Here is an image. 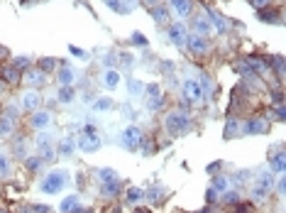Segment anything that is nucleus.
<instances>
[{"mask_svg": "<svg viewBox=\"0 0 286 213\" xmlns=\"http://www.w3.org/2000/svg\"><path fill=\"white\" fill-rule=\"evenodd\" d=\"M61 184H64V174L59 172V174H49V177L44 179V186H42V189L52 194V191H59V189H61Z\"/></svg>", "mask_w": 286, "mask_h": 213, "instance_id": "nucleus-1", "label": "nucleus"}, {"mask_svg": "<svg viewBox=\"0 0 286 213\" xmlns=\"http://www.w3.org/2000/svg\"><path fill=\"white\" fill-rule=\"evenodd\" d=\"M10 174V162H8V157L0 152V177H8Z\"/></svg>", "mask_w": 286, "mask_h": 213, "instance_id": "nucleus-2", "label": "nucleus"}, {"mask_svg": "<svg viewBox=\"0 0 286 213\" xmlns=\"http://www.w3.org/2000/svg\"><path fill=\"white\" fill-rule=\"evenodd\" d=\"M186 93L188 96H193V98H198V83L196 81H188L186 83Z\"/></svg>", "mask_w": 286, "mask_h": 213, "instance_id": "nucleus-3", "label": "nucleus"}, {"mask_svg": "<svg viewBox=\"0 0 286 213\" xmlns=\"http://www.w3.org/2000/svg\"><path fill=\"white\" fill-rule=\"evenodd\" d=\"M25 105H27V108H34V105H37V96H34V93H27V96H25Z\"/></svg>", "mask_w": 286, "mask_h": 213, "instance_id": "nucleus-4", "label": "nucleus"}, {"mask_svg": "<svg viewBox=\"0 0 286 213\" xmlns=\"http://www.w3.org/2000/svg\"><path fill=\"white\" fill-rule=\"evenodd\" d=\"M105 81H108V86H115V83H118V74H113V71H110L108 76H105Z\"/></svg>", "mask_w": 286, "mask_h": 213, "instance_id": "nucleus-5", "label": "nucleus"}]
</instances>
